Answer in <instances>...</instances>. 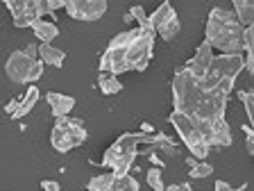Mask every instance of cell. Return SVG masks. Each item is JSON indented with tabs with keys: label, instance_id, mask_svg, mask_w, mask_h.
Returning a JSON list of instances; mask_svg holds the SVG:
<instances>
[{
	"label": "cell",
	"instance_id": "obj_1",
	"mask_svg": "<svg viewBox=\"0 0 254 191\" xmlns=\"http://www.w3.org/2000/svg\"><path fill=\"white\" fill-rule=\"evenodd\" d=\"M232 91L209 87L202 78H195L186 69L173 75V109L182 111L197 123H222Z\"/></svg>",
	"mask_w": 254,
	"mask_h": 191
},
{
	"label": "cell",
	"instance_id": "obj_2",
	"mask_svg": "<svg viewBox=\"0 0 254 191\" xmlns=\"http://www.w3.org/2000/svg\"><path fill=\"white\" fill-rule=\"evenodd\" d=\"M204 41L220 50V55H241L245 50V27L238 23L234 11L213 7L206 18Z\"/></svg>",
	"mask_w": 254,
	"mask_h": 191
},
{
	"label": "cell",
	"instance_id": "obj_3",
	"mask_svg": "<svg viewBox=\"0 0 254 191\" xmlns=\"http://www.w3.org/2000/svg\"><path fill=\"white\" fill-rule=\"evenodd\" d=\"M168 143V137L164 134H150V132H127L121 134L116 141L111 143L109 148L105 150V157H102L100 164L111 169V173L116 178H123V175H129V169H132L134 159L138 155V146H164Z\"/></svg>",
	"mask_w": 254,
	"mask_h": 191
},
{
	"label": "cell",
	"instance_id": "obj_4",
	"mask_svg": "<svg viewBox=\"0 0 254 191\" xmlns=\"http://www.w3.org/2000/svg\"><path fill=\"white\" fill-rule=\"evenodd\" d=\"M245 69V57L243 55H218L213 57L211 69L206 71L204 80L209 87H220L225 91H234V82H236L238 73Z\"/></svg>",
	"mask_w": 254,
	"mask_h": 191
},
{
	"label": "cell",
	"instance_id": "obj_5",
	"mask_svg": "<svg viewBox=\"0 0 254 191\" xmlns=\"http://www.w3.org/2000/svg\"><path fill=\"white\" fill-rule=\"evenodd\" d=\"M134 30H125L121 34L109 41L107 50L102 53L100 57V73H111V75H121L125 71H129V64H127V53H129V46H132V39H134Z\"/></svg>",
	"mask_w": 254,
	"mask_h": 191
},
{
	"label": "cell",
	"instance_id": "obj_6",
	"mask_svg": "<svg viewBox=\"0 0 254 191\" xmlns=\"http://www.w3.org/2000/svg\"><path fill=\"white\" fill-rule=\"evenodd\" d=\"M170 123H173V127L177 130L182 143L189 148V153L193 155L195 159L204 162V157L209 155L211 146L204 141V137H202V132H200V127H197V123L193 121L190 116H186V114H182V111H175V109L170 111Z\"/></svg>",
	"mask_w": 254,
	"mask_h": 191
},
{
	"label": "cell",
	"instance_id": "obj_7",
	"mask_svg": "<svg viewBox=\"0 0 254 191\" xmlns=\"http://www.w3.org/2000/svg\"><path fill=\"white\" fill-rule=\"evenodd\" d=\"M43 66L46 64L41 59L30 57L25 50H14V53H9V57L5 62V75L16 85H30V82L41 80Z\"/></svg>",
	"mask_w": 254,
	"mask_h": 191
},
{
	"label": "cell",
	"instance_id": "obj_8",
	"mask_svg": "<svg viewBox=\"0 0 254 191\" xmlns=\"http://www.w3.org/2000/svg\"><path fill=\"white\" fill-rule=\"evenodd\" d=\"M86 141V130L84 123L79 118H57L50 130V143L57 153H68V150L77 148Z\"/></svg>",
	"mask_w": 254,
	"mask_h": 191
},
{
	"label": "cell",
	"instance_id": "obj_9",
	"mask_svg": "<svg viewBox=\"0 0 254 191\" xmlns=\"http://www.w3.org/2000/svg\"><path fill=\"white\" fill-rule=\"evenodd\" d=\"M5 7L11 11V21L16 27H34L41 16L48 14L46 0H5Z\"/></svg>",
	"mask_w": 254,
	"mask_h": 191
},
{
	"label": "cell",
	"instance_id": "obj_10",
	"mask_svg": "<svg viewBox=\"0 0 254 191\" xmlns=\"http://www.w3.org/2000/svg\"><path fill=\"white\" fill-rule=\"evenodd\" d=\"M154 32H145L141 27H136L132 39V46H129V53H127V64H129V71H145L152 62V53H154Z\"/></svg>",
	"mask_w": 254,
	"mask_h": 191
},
{
	"label": "cell",
	"instance_id": "obj_11",
	"mask_svg": "<svg viewBox=\"0 0 254 191\" xmlns=\"http://www.w3.org/2000/svg\"><path fill=\"white\" fill-rule=\"evenodd\" d=\"M150 23H152L154 32H157L164 41H173V39L180 34V18H177V11H175V7L170 5L168 0L161 2V5L150 14Z\"/></svg>",
	"mask_w": 254,
	"mask_h": 191
},
{
	"label": "cell",
	"instance_id": "obj_12",
	"mask_svg": "<svg viewBox=\"0 0 254 191\" xmlns=\"http://www.w3.org/2000/svg\"><path fill=\"white\" fill-rule=\"evenodd\" d=\"M107 0H68L66 2V14L75 21H98L107 14Z\"/></svg>",
	"mask_w": 254,
	"mask_h": 191
},
{
	"label": "cell",
	"instance_id": "obj_13",
	"mask_svg": "<svg viewBox=\"0 0 254 191\" xmlns=\"http://www.w3.org/2000/svg\"><path fill=\"white\" fill-rule=\"evenodd\" d=\"M213 48L209 41H202L200 46L195 48V55L189 59V62L184 64V69L189 71V73H193L195 78H204L206 71L211 69V64H213Z\"/></svg>",
	"mask_w": 254,
	"mask_h": 191
},
{
	"label": "cell",
	"instance_id": "obj_14",
	"mask_svg": "<svg viewBox=\"0 0 254 191\" xmlns=\"http://www.w3.org/2000/svg\"><path fill=\"white\" fill-rule=\"evenodd\" d=\"M197 123V121H195ZM202 137L209 146H232V130L227 121L222 123H197Z\"/></svg>",
	"mask_w": 254,
	"mask_h": 191
},
{
	"label": "cell",
	"instance_id": "obj_15",
	"mask_svg": "<svg viewBox=\"0 0 254 191\" xmlns=\"http://www.w3.org/2000/svg\"><path fill=\"white\" fill-rule=\"evenodd\" d=\"M46 102L50 105V111H53L55 118H66L73 111L75 107V98L66 94H57V91H50L46 94Z\"/></svg>",
	"mask_w": 254,
	"mask_h": 191
},
{
	"label": "cell",
	"instance_id": "obj_16",
	"mask_svg": "<svg viewBox=\"0 0 254 191\" xmlns=\"http://www.w3.org/2000/svg\"><path fill=\"white\" fill-rule=\"evenodd\" d=\"M39 59H41L46 66H55V69H59V66L64 64V59H66V53L59 50V48H55L53 43H41V46H39Z\"/></svg>",
	"mask_w": 254,
	"mask_h": 191
},
{
	"label": "cell",
	"instance_id": "obj_17",
	"mask_svg": "<svg viewBox=\"0 0 254 191\" xmlns=\"http://www.w3.org/2000/svg\"><path fill=\"white\" fill-rule=\"evenodd\" d=\"M234 14L243 27L254 25V0H234Z\"/></svg>",
	"mask_w": 254,
	"mask_h": 191
},
{
	"label": "cell",
	"instance_id": "obj_18",
	"mask_svg": "<svg viewBox=\"0 0 254 191\" xmlns=\"http://www.w3.org/2000/svg\"><path fill=\"white\" fill-rule=\"evenodd\" d=\"M37 102H39V87L30 85V87H27V91H25V96H23L21 105H18V109H16V114L11 118H14V121H18V118L27 116V114L37 107Z\"/></svg>",
	"mask_w": 254,
	"mask_h": 191
},
{
	"label": "cell",
	"instance_id": "obj_19",
	"mask_svg": "<svg viewBox=\"0 0 254 191\" xmlns=\"http://www.w3.org/2000/svg\"><path fill=\"white\" fill-rule=\"evenodd\" d=\"M32 32H34V37H37L41 43H53L55 39H57V34H59L57 25H55L53 21H43V18L32 27Z\"/></svg>",
	"mask_w": 254,
	"mask_h": 191
},
{
	"label": "cell",
	"instance_id": "obj_20",
	"mask_svg": "<svg viewBox=\"0 0 254 191\" xmlns=\"http://www.w3.org/2000/svg\"><path fill=\"white\" fill-rule=\"evenodd\" d=\"M98 89H100L105 96H116L123 91V82L118 80V75L100 73L98 75Z\"/></svg>",
	"mask_w": 254,
	"mask_h": 191
},
{
	"label": "cell",
	"instance_id": "obj_21",
	"mask_svg": "<svg viewBox=\"0 0 254 191\" xmlns=\"http://www.w3.org/2000/svg\"><path fill=\"white\" fill-rule=\"evenodd\" d=\"M114 185H116V175L114 173L93 175L89 180V185H86V191H109Z\"/></svg>",
	"mask_w": 254,
	"mask_h": 191
},
{
	"label": "cell",
	"instance_id": "obj_22",
	"mask_svg": "<svg viewBox=\"0 0 254 191\" xmlns=\"http://www.w3.org/2000/svg\"><path fill=\"white\" fill-rule=\"evenodd\" d=\"M245 69L254 78V25L245 27Z\"/></svg>",
	"mask_w": 254,
	"mask_h": 191
},
{
	"label": "cell",
	"instance_id": "obj_23",
	"mask_svg": "<svg viewBox=\"0 0 254 191\" xmlns=\"http://www.w3.org/2000/svg\"><path fill=\"white\" fill-rule=\"evenodd\" d=\"M129 16H132L134 21L138 23V27L141 30H145V32H154V27H152V23H150V14L145 9H143L141 5H134L132 9H129ZM157 34V32H154Z\"/></svg>",
	"mask_w": 254,
	"mask_h": 191
},
{
	"label": "cell",
	"instance_id": "obj_24",
	"mask_svg": "<svg viewBox=\"0 0 254 191\" xmlns=\"http://www.w3.org/2000/svg\"><path fill=\"white\" fill-rule=\"evenodd\" d=\"M238 98L245 107V114H248L250 127L254 130V91H238Z\"/></svg>",
	"mask_w": 254,
	"mask_h": 191
},
{
	"label": "cell",
	"instance_id": "obj_25",
	"mask_svg": "<svg viewBox=\"0 0 254 191\" xmlns=\"http://www.w3.org/2000/svg\"><path fill=\"white\" fill-rule=\"evenodd\" d=\"M109 191H138V182L132 175H123V178H116V185Z\"/></svg>",
	"mask_w": 254,
	"mask_h": 191
},
{
	"label": "cell",
	"instance_id": "obj_26",
	"mask_svg": "<svg viewBox=\"0 0 254 191\" xmlns=\"http://www.w3.org/2000/svg\"><path fill=\"white\" fill-rule=\"evenodd\" d=\"M213 173V166L209 164V162H197L195 166H190L189 175L193 178V180H202V178H209V175Z\"/></svg>",
	"mask_w": 254,
	"mask_h": 191
},
{
	"label": "cell",
	"instance_id": "obj_27",
	"mask_svg": "<svg viewBox=\"0 0 254 191\" xmlns=\"http://www.w3.org/2000/svg\"><path fill=\"white\" fill-rule=\"evenodd\" d=\"M148 185L152 187L154 191H166L164 173H161V169H148Z\"/></svg>",
	"mask_w": 254,
	"mask_h": 191
},
{
	"label": "cell",
	"instance_id": "obj_28",
	"mask_svg": "<svg viewBox=\"0 0 254 191\" xmlns=\"http://www.w3.org/2000/svg\"><path fill=\"white\" fill-rule=\"evenodd\" d=\"M243 132H245V146H248V153L254 157V130L250 125H243Z\"/></svg>",
	"mask_w": 254,
	"mask_h": 191
},
{
	"label": "cell",
	"instance_id": "obj_29",
	"mask_svg": "<svg viewBox=\"0 0 254 191\" xmlns=\"http://www.w3.org/2000/svg\"><path fill=\"white\" fill-rule=\"evenodd\" d=\"M68 0H46L48 5V14H57V9H66Z\"/></svg>",
	"mask_w": 254,
	"mask_h": 191
},
{
	"label": "cell",
	"instance_id": "obj_30",
	"mask_svg": "<svg viewBox=\"0 0 254 191\" xmlns=\"http://www.w3.org/2000/svg\"><path fill=\"white\" fill-rule=\"evenodd\" d=\"M41 189L43 191H62L57 180H41Z\"/></svg>",
	"mask_w": 254,
	"mask_h": 191
},
{
	"label": "cell",
	"instance_id": "obj_31",
	"mask_svg": "<svg viewBox=\"0 0 254 191\" xmlns=\"http://www.w3.org/2000/svg\"><path fill=\"white\" fill-rule=\"evenodd\" d=\"M213 191H243V189H234L229 182L225 180H216V185H213Z\"/></svg>",
	"mask_w": 254,
	"mask_h": 191
},
{
	"label": "cell",
	"instance_id": "obj_32",
	"mask_svg": "<svg viewBox=\"0 0 254 191\" xmlns=\"http://www.w3.org/2000/svg\"><path fill=\"white\" fill-rule=\"evenodd\" d=\"M177 191H193V187L189 182H182V185H177Z\"/></svg>",
	"mask_w": 254,
	"mask_h": 191
}]
</instances>
